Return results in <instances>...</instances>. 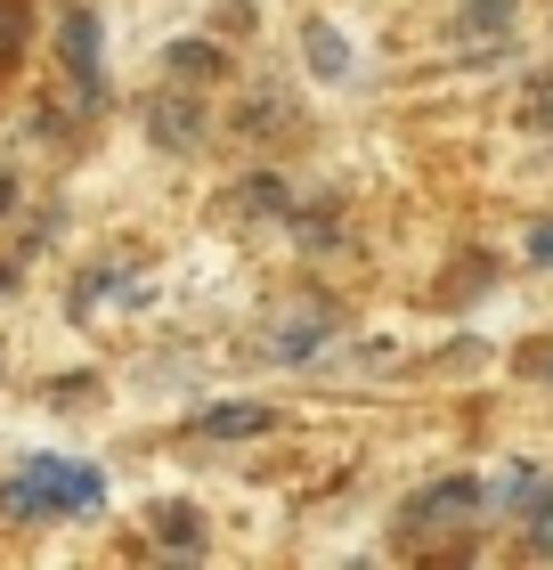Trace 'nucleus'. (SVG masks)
<instances>
[{
    "instance_id": "obj_6",
    "label": "nucleus",
    "mask_w": 553,
    "mask_h": 570,
    "mask_svg": "<svg viewBox=\"0 0 553 570\" xmlns=\"http://www.w3.org/2000/svg\"><path fill=\"white\" fill-rule=\"evenodd\" d=\"M155 530H164L171 547H204V522H196V505H155Z\"/></svg>"
},
{
    "instance_id": "obj_12",
    "label": "nucleus",
    "mask_w": 553,
    "mask_h": 570,
    "mask_svg": "<svg viewBox=\"0 0 553 570\" xmlns=\"http://www.w3.org/2000/svg\"><path fill=\"white\" fill-rule=\"evenodd\" d=\"M9 204H17V179H9V171H0V213H9Z\"/></svg>"
},
{
    "instance_id": "obj_10",
    "label": "nucleus",
    "mask_w": 553,
    "mask_h": 570,
    "mask_svg": "<svg viewBox=\"0 0 553 570\" xmlns=\"http://www.w3.org/2000/svg\"><path fill=\"white\" fill-rule=\"evenodd\" d=\"M530 262H553V220H537V228H530Z\"/></svg>"
},
{
    "instance_id": "obj_7",
    "label": "nucleus",
    "mask_w": 553,
    "mask_h": 570,
    "mask_svg": "<svg viewBox=\"0 0 553 570\" xmlns=\"http://www.w3.org/2000/svg\"><path fill=\"white\" fill-rule=\"evenodd\" d=\"M213 66H220V49H213V41H171V73H188V82H204Z\"/></svg>"
},
{
    "instance_id": "obj_5",
    "label": "nucleus",
    "mask_w": 553,
    "mask_h": 570,
    "mask_svg": "<svg viewBox=\"0 0 553 570\" xmlns=\"http://www.w3.org/2000/svg\"><path fill=\"white\" fill-rule=\"evenodd\" d=\"M269 424L277 416H269V407H253V400H228V407H204V416H196L204 440H260Z\"/></svg>"
},
{
    "instance_id": "obj_11",
    "label": "nucleus",
    "mask_w": 553,
    "mask_h": 570,
    "mask_svg": "<svg viewBox=\"0 0 553 570\" xmlns=\"http://www.w3.org/2000/svg\"><path fill=\"white\" fill-rule=\"evenodd\" d=\"M530 122H553V82H537V90H530Z\"/></svg>"
},
{
    "instance_id": "obj_3",
    "label": "nucleus",
    "mask_w": 553,
    "mask_h": 570,
    "mask_svg": "<svg viewBox=\"0 0 553 570\" xmlns=\"http://www.w3.org/2000/svg\"><path fill=\"white\" fill-rule=\"evenodd\" d=\"M302 49H309V73H318V82H350V66H358V49L334 33L326 17H309L302 24Z\"/></svg>"
},
{
    "instance_id": "obj_1",
    "label": "nucleus",
    "mask_w": 553,
    "mask_h": 570,
    "mask_svg": "<svg viewBox=\"0 0 553 570\" xmlns=\"http://www.w3.org/2000/svg\"><path fill=\"white\" fill-rule=\"evenodd\" d=\"M0 505H9L17 522H49V513H98V505H107V481H98L90 464L33 456L9 489H0Z\"/></svg>"
},
{
    "instance_id": "obj_9",
    "label": "nucleus",
    "mask_w": 553,
    "mask_h": 570,
    "mask_svg": "<svg viewBox=\"0 0 553 570\" xmlns=\"http://www.w3.org/2000/svg\"><path fill=\"white\" fill-rule=\"evenodd\" d=\"M464 24H505V0H472V9H464Z\"/></svg>"
},
{
    "instance_id": "obj_4",
    "label": "nucleus",
    "mask_w": 553,
    "mask_h": 570,
    "mask_svg": "<svg viewBox=\"0 0 553 570\" xmlns=\"http://www.w3.org/2000/svg\"><path fill=\"white\" fill-rule=\"evenodd\" d=\"M481 498H488V489L464 481V473H456V481H432L424 498H407V522H447V513H472Z\"/></svg>"
},
{
    "instance_id": "obj_8",
    "label": "nucleus",
    "mask_w": 553,
    "mask_h": 570,
    "mask_svg": "<svg viewBox=\"0 0 553 570\" xmlns=\"http://www.w3.org/2000/svg\"><path fill=\"white\" fill-rule=\"evenodd\" d=\"M24 49V0H0V66Z\"/></svg>"
},
{
    "instance_id": "obj_2",
    "label": "nucleus",
    "mask_w": 553,
    "mask_h": 570,
    "mask_svg": "<svg viewBox=\"0 0 553 570\" xmlns=\"http://www.w3.org/2000/svg\"><path fill=\"white\" fill-rule=\"evenodd\" d=\"M58 49H66V73H73V90H107V73H98V17L90 9H66V24H58Z\"/></svg>"
}]
</instances>
